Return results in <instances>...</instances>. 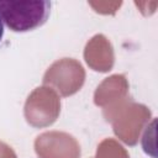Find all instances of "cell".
<instances>
[{
  "instance_id": "cell-1",
  "label": "cell",
  "mask_w": 158,
  "mask_h": 158,
  "mask_svg": "<svg viewBox=\"0 0 158 158\" xmlns=\"http://www.w3.org/2000/svg\"><path fill=\"white\" fill-rule=\"evenodd\" d=\"M102 115L112 125V130L118 139L128 146H135L139 139L142 130L149 122L152 114L146 105L127 98L114 106L102 109Z\"/></svg>"
},
{
  "instance_id": "cell-2",
  "label": "cell",
  "mask_w": 158,
  "mask_h": 158,
  "mask_svg": "<svg viewBox=\"0 0 158 158\" xmlns=\"http://www.w3.org/2000/svg\"><path fill=\"white\" fill-rule=\"evenodd\" d=\"M49 10V1H0V17L14 32H27L42 26Z\"/></svg>"
},
{
  "instance_id": "cell-3",
  "label": "cell",
  "mask_w": 158,
  "mask_h": 158,
  "mask_svg": "<svg viewBox=\"0 0 158 158\" xmlns=\"http://www.w3.org/2000/svg\"><path fill=\"white\" fill-rule=\"evenodd\" d=\"M59 114V95L47 85L36 88L26 99L23 115L27 123L36 128L53 125L57 121Z\"/></svg>"
},
{
  "instance_id": "cell-4",
  "label": "cell",
  "mask_w": 158,
  "mask_h": 158,
  "mask_svg": "<svg viewBox=\"0 0 158 158\" xmlns=\"http://www.w3.org/2000/svg\"><path fill=\"white\" fill-rule=\"evenodd\" d=\"M84 81L85 70L74 58H62L56 60L43 75V84L64 98L78 93Z\"/></svg>"
},
{
  "instance_id": "cell-5",
  "label": "cell",
  "mask_w": 158,
  "mask_h": 158,
  "mask_svg": "<svg viewBox=\"0 0 158 158\" xmlns=\"http://www.w3.org/2000/svg\"><path fill=\"white\" fill-rule=\"evenodd\" d=\"M35 152L38 158H80L79 142L62 131L41 133L35 139Z\"/></svg>"
},
{
  "instance_id": "cell-6",
  "label": "cell",
  "mask_w": 158,
  "mask_h": 158,
  "mask_svg": "<svg viewBox=\"0 0 158 158\" xmlns=\"http://www.w3.org/2000/svg\"><path fill=\"white\" fill-rule=\"evenodd\" d=\"M84 59L95 72L106 73L112 69L115 53L111 42L101 33L93 36L84 48Z\"/></svg>"
},
{
  "instance_id": "cell-7",
  "label": "cell",
  "mask_w": 158,
  "mask_h": 158,
  "mask_svg": "<svg viewBox=\"0 0 158 158\" xmlns=\"http://www.w3.org/2000/svg\"><path fill=\"white\" fill-rule=\"evenodd\" d=\"M128 98V81L122 74L105 78L94 93V102L102 109L114 106Z\"/></svg>"
},
{
  "instance_id": "cell-8",
  "label": "cell",
  "mask_w": 158,
  "mask_h": 158,
  "mask_svg": "<svg viewBox=\"0 0 158 158\" xmlns=\"http://www.w3.org/2000/svg\"><path fill=\"white\" fill-rule=\"evenodd\" d=\"M95 158H130V156L117 141L105 138L99 143Z\"/></svg>"
},
{
  "instance_id": "cell-9",
  "label": "cell",
  "mask_w": 158,
  "mask_h": 158,
  "mask_svg": "<svg viewBox=\"0 0 158 158\" xmlns=\"http://www.w3.org/2000/svg\"><path fill=\"white\" fill-rule=\"evenodd\" d=\"M88 4L99 14L114 15L122 5V1H89Z\"/></svg>"
},
{
  "instance_id": "cell-10",
  "label": "cell",
  "mask_w": 158,
  "mask_h": 158,
  "mask_svg": "<svg viewBox=\"0 0 158 158\" xmlns=\"http://www.w3.org/2000/svg\"><path fill=\"white\" fill-rule=\"evenodd\" d=\"M0 158H17V156L7 143L0 141Z\"/></svg>"
},
{
  "instance_id": "cell-11",
  "label": "cell",
  "mask_w": 158,
  "mask_h": 158,
  "mask_svg": "<svg viewBox=\"0 0 158 158\" xmlns=\"http://www.w3.org/2000/svg\"><path fill=\"white\" fill-rule=\"evenodd\" d=\"M2 35H4V26H2V20L0 17V41L2 38Z\"/></svg>"
}]
</instances>
